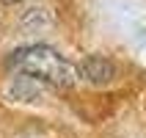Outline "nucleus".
<instances>
[{"label":"nucleus","instance_id":"nucleus-2","mask_svg":"<svg viewBox=\"0 0 146 138\" xmlns=\"http://www.w3.org/2000/svg\"><path fill=\"white\" fill-rule=\"evenodd\" d=\"M77 77H83L91 86H108L116 77V66L105 55H86L77 64Z\"/></svg>","mask_w":146,"mask_h":138},{"label":"nucleus","instance_id":"nucleus-3","mask_svg":"<svg viewBox=\"0 0 146 138\" xmlns=\"http://www.w3.org/2000/svg\"><path fill=\"white\" fill-rule=\"evenodd\" d=\"M8 3H19V0H8Z\"/></svg>","mask_w":146,"mask_h":138},{"label":"nucleus","instance_id":"nucleus-1","mask_svg":"<svg viewBox=\"0 0 146 138\" xmlns=\"http://www.w3.org/2000/svg\"><path fill=\"white\" fill-rule=\"evenodd\" d=\"M8 66L25 77L50 83L58 89H69L77 83V66L47 44H28V47L14 50L8 58Z\"/></svg>","mask_w":146,"mask_h":138}]
</instances>
